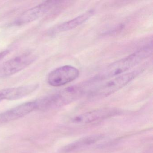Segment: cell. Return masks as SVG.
<instances>
[{
  "instance_id": "3",
  "label": "cell",
  "mask_w": 153,
  "mask_h": 153,
  "mask_svg": "<svg viewBox=\"0 0 153 153\" xmlns=\"http://www.w3.org/2000/svg\"><path fill=\"white\" fill-rule=\"evenodd\" d=\"M142 71V69L136 70L117 76L91 91L89 97L91 99H99L111 95L131 82Z\"/></svg>"
},
{
  "instance_id": "8",
  "label": "cell",
  "mask_w": 153,
  "mask_h": 153,
  "mask_svg": "<svg viewBox=\"0 0 153 153\" xmlns=\"http://www.w3.org/2000/svg\"><path fill=\"white\" fill-rule=\"evenodd\" d=\"M37 110L36 101L27 102L0 114V123L17 120Z\"/></svg>"
},
{
  "instance_id": "4",
  "label": "cell",
  "mask_w": 153,
  "mask_h": 153,
  "mask_svg": "<svg viewBox=\"0 0 153 153\" xmlns=\"http://www.w3.org/2000/svg\"><path fill=\"white\" fill-rule=\"evenodd\" d=\"M36 56L31 53L14 57L0 66V77L12 76L26 68L36 60Z\"/></svg>"
},
{
  "instance_id": "2",
  "label": "cell",
  "mask_w": 153,
  "mask_h": 153,
  "mask_svg": "<svg viewBox=\"0 0 153 153\" xmlns=\"http://www.w3.org/2000/svg\"><path fill=\"white\" fill-rule=\"evenodd\" d=\"M93 83L89 79L37 99L36 100L37 110L53 109L69 104L81 97Z\"/></svg>"
},
{
  "instance_id": "7",
  "label": "cell",
  "mask_w": 153,
  "mask_h": 153,
  "mask_svg": "<svg viewBox=\"0 0 153 153\" xmlns=\"http://www.w3.org/2000/svg\"><path fill=\"white\" fill-rule=\"evenodd\" d=\"M120 111L113 108H102L93 110L78 115L71 120L73 124L85 125L99 121L112 117L120 113Z\"/></svg>"
},
{
  "instance_id": "10",
  "label": "cell",
  "mask_w": 153,
  "mask_h": 153,
  "mask_svg": "<svg viewBox=\"0 0 153 153\" xmlns=\"http://www.w3.org/2000/svg\"><path fill=\"white\" fill-rule=\"evenodd\" d=\"M38 87L39 85L35 84L8 88L7 100H17L23 98L34 92Z\"/></svg>"
},
{
  "instance_id": "1",
  "label": "cell",
  "mask_w": 153,
  "mask_h": 153,
  "mask_svg": "<svg viewBox=\"0 0 153 153\" xmlns=\"http://www.w3.org/2000/svg\"><path fill=\"white\" fill-rule=\"evenodd\" d=\"M152 52V44L144 46L127 57L108 65L90 79L94 83L124 74V72L129 70L150 57Z\"/></svg>"
},
{
  "instance_id": "5",
  "label": "cell",
  "mask_w": 153,
  "mask_h": 153,
  "mask_svg": "<svg viewBox=\"0 0 153 153\" xmlns=\"http://www.w3.org/2000/svg\"><path fill=\"white\" fill-rule=\"evenodd\" d=\"M62 1H44L36 7L22 13L13 23L15 26H20L33 22L42 17L53 7L60 4Z\"/></svg>"
},
{
  "instance_id": "9",
  "label": "cell",
  "mask_w": 153,
  "mask_h": 153,
  "mask_svg": "<svg viewBox=\"0 0 153 153\" xmlns=\"http://www.w3.org/2000/svg\"><path fill=\"white\" fill-rule=\"evenodd\" d=\"M94 10H89L78 16L55 27L51 30V33L56 34L74 29L88 20L94 16Z\"/></svg>"
},
{
  "instance_id": "13",
  "label": "cell",
  "mask_w": 153,
  "mask_h": 153,
  "mask_svg": "<svg viewBox=\"0 0 153 153\" xmlns=\"http://www.w3.org/2000/svg\"><path fill=\"white\" fill-rule=\"evenodd\" d=\"M9 53V51L8 50H6V51H4L0 52V60H1L5 56H7L8 54Z\"/></svg>"
},
{
  "instance_id": "6",
  "label": "cell",
  "mask_w": 153,
  "mask_h": 153,
  "mask_svg": "<svg viewBox=\"0 0 153 153\" xmlns=\"http://www.w3.org/2000/svg\"><path fill=\"white\" fill-rule=\"evenodd\" d=\"M79 75V70L70 65L62 66L50 72L47 81L50 85L60 87L75 80Z\"/></svg>"
},
{
  "instance_id": "11",
  "label": "cell",
  "mask_w": 153,
  "mask_h": 153,
  "mask_svg": "<svg viewBox=\"0 0 153 153\" xmlns=\"http://www.w3.org/2000/svg\"><path fill=\"white\" fill-rule=\"evenodd\" d=\"M102 136L98 135L88 136V137L80 139L77 141L71 143L70 145L66 146L64 149V150L66 151H70L78 149L83 147L85 146L88 145L89 146L91 144L96 143L102 139Z\"/></svg>"
},
{
  "instance_id": "12",
  "label": "cell",
  "mask_w": 153,
  "mask_h": 153,
  "mask_svg": "<svg viewBox=\"0 0 153 153\" xmlns=\"http://www.w3.org/2000/svg\"><path fill=\"white\" fill-rule=\"evenodd\" d=\"M7 88L0 90V102L4 100H7Z\"/></svg>"
}]
</instances>
